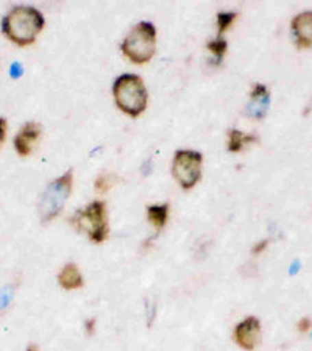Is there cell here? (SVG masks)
I'll use <instances>...</instances> for the list:
<instances>
[{"label": "cell", "mask_w": 312, "mask_h": 351, "mask_svg": "<svg viewBox=\"0 0 312 351\" xmlns=\"http://www.w3.org/2000/svg\"><path fill=\"white\" fill-rule=\"evenodd\" d=\"M203 156L200 152L178 150L173 156L172 175L184 191L195 188L202 178Z\"/></svg>", "instance_id": "obj_6"}, {"label": "cell", "mask_w": 312, "mask_h": 351, "mask_svg": "<svg viewBox=\"0 0 312 351\" xmlns=\"http://www.w3.org/2000/svg\"><path fill=\"white\" fill-rule=\"evenodd\" d=\"M5 133H7V121L0 117V145H2L5 139Z\"/></svg>", "instance_id": "obj_20"}, {"label": "cell", "mask_w": 312, "mask_h": 351, "mask_svg": "<svg viewBox=\"0 0 312 351\" xmlns=\"http://www.w3.org/2000/svg\"><path fill=\"white\" fill-rule=\"evenodd\" d=\"M147 219L156 231H161L169 220V205H152L147 208Z\"/></svg>", "instance_id": "obj_12"}, {"label": "cell", "mask_w": 312, "mask_h": 351, "mask_svg": "<svg viewBox=\"0 0 312 351\" xmlns=\"http://www.w3.org/2000/svg\"><path fill=\"white\" fill-rule=\"evenodd\" d=\"M256 141H258L256 136L242 133V132H239V130H230L228 150L232 152V154H237V152H241L243 149V147L256 143Z\"/></svg>", "instance_id": "obj_13"}, {"label": "cell", "mask_w": 312, "mask_h": 351, "mask_svg": "<svg viewBox=\"0 0 312 351\" xmlns=\"http://www.w3.org/2000/svg\"><path fill=\"white\" fill-rule=\"evenodd\" d=\"M11 297H13V291L10 287L0 289V311H3L8 306Z\"/></svg>", "instance_id": "obj_17"}, {"label": "cell", "mask_w": 312, "mask_h": 351, "mask_svg": "<svg viewBox=\"0 0 312 351\" xmlns=\"http://www.w3.org/2000/svg\"><path fill=\"white\" fill-rule=\"evenodd\" d=\"M45 19L41 11L21 5L10 11L2 21V32L11 43L19 47H25L36 41L39 33L43 32Z\"/></svg>", "instance_id": "obj_1"}, {"label": "cell", "mask_w": 312, "mask_h": 351, "mask_svg": "<svg viewBox=\"0 0 312 351\" xmlns=\"http://www.w3.org/2000/svg\"><path fill=\"white\" fill-rule=\"evenodd\" d=\"M206 47L213 55L214 63L220 64V63H222L225 53H226V49H228V43H226L222 36H219L217 39H213V41H209Z\"/></svg>", "instance_id": "obj_14"}, {"label": "cell", "mask_w": 312, "mask_h": 351, "mask_svg": "<svg viewBox=\"0 0 312 351\" xmlns=\"http://www.w3.org/2000/svg\"><path fill=\"white\" fill-rule=\"evenodd\" d=\"M292 35L298 49L312 47V11H303L292 19Z\"/></svg>", "instance_id": "obj_8"}, {"label": "cell", "mask_w": 312, "mask_h": 351, "mask_svg": "<svg viewBox=\"0 0 312 351\" xmlns=\"http://www.w3.org/2000/svg\"><path fill=\"white\" fill-rule=\"evenodd\" d=\"M71 223L78 231L86 233L89 241L94 243H101L108 239L110 226H108L106 205L101 200L91 202L86 208L80 209L73 214Z\"/></svg>", "instance_id": "obj_4"}, {"label": "cell", "mask_w": 312, "mask_h": 351, "mask_svg": "<svg viewBox=\"0 0 312 351\" xmlns=\"http://www.w3.org/2000/svg\"><path fill=\"white\" fill-rule=\"evenodd\" d=\"M116 175L115 173H101L99 175L97 178H95V189H97V192H100V194H104V192H108L110 191L112 186L116 184Z\"/></svg>", "instance_id": "obj_15"}, {"label": "cell", "mask_w": 312, "mask_h": 351, "mask_svg": "<svg viewBox=\"0 0 312 351\" xmlns=\"http://www.w3.org/2000/svg\"><path fill=\"white\" fill-rule=\"evenodd\" d=\"M156 47V28L152 22H139L121 44L122 53L134 64H145L153 58Z\"/></svg>", "instance_id": "obj_3"}, {"label": "cell", "mask_w": 312, "mask_h": 351, "mask_svg": "<svg viewBox=\"0 0 312 351\" xmlns=\"http://www.w3.org/2000/svg\"><path fill=\"white\" fill-rule=\"evenodd\" d=\"M73 184L72 171L62 173L60 178L53 180L47 188L44 189L41 198L38 203L39 219L43 223L52 222L55 217H58L62 208L66 205V200L71 197Z\"/></svg>", "instance_id": "obj_5"}, {"label": "cell", "mask_w": 312, "mask_h": 351, "mask_svg": "<svg viewBox=\"0 0 312 351\" xmlns=\"http://www.w3.org/2000/svg\"><path fill=\"white\" fill-rule=\"evenodd\" d=\"M84 328H86V331H88L89 336H93L94 331H95V320L94 319H89L86 322V326H84Z\"/></svg>", "instance_id": "obj_21"}, {"label": "cell", "mask_w": 312, "mask_h": 351, "mask_svg": "<svg viewBox=\"0 0 312 351\" xmlns=\"http://www.w3.org/2000/svg\"><path fill=\"white\" fill-rule=\"evenodd\" d=\"M43 128L38 122H27L21 132L16 134L14 147L21 156H28L38 144Z\"/></svg>", "instance_id": "obj_9"}, {"label": "cell", "mask_w": 312, "mask_h": 351, "mask_svg": "<svg viewBox=\"0 0 312 351\" xmlns=\"http://www.w3.org/2000/svg\"><path fill=\"white\" fill-rule=\"evenodd\" d=\"M27 351H39V348H38V345L32 343V345H28V347H27Z\"/></svg>", "instance_id": "obj_22"}, {"label": "cell", "mask_w": 312, "mask_h": 351, "mask_svg": "<svg viewBox=\"0 0 312 351\" xmlns=\"http://www.w3.org/2000/svg\"><path fill=\"white\" fill-rule=\"evenodd\" d=\"M267 247H269V241H267V239L261 241V242H258L256 245H254V247L252 248V254H253V256H258V254L263 253Z\"/></svg>", "instance_id": "obj_19"}, {"label": "cell", "mask_w": 312, "mask_h": 351, "mask_svg": "<svg viewBox=\"0 0 312 351\" xmlns=\"http://www.w3.org/2000/svg\"><path fill=\"white\" fill-rule=\"evenodd\" d=\"M311 328H312V322H311L309 317H303V319L297 324V330H298V332H302V334L308 332Z\"/></svg>", "instance_id": "obj_18"}, {"label": "cell", "mask_w": 312, "mask_h": 351, "mask_svg": "<svg viewBox=\"0 0 312 351\" xmlns=\"http://www.w3.org/2000/svg\"><path fill=\"white\" fill-rule=\"evenodd\" d=\"M112 95H115L119 110L132 117L141 116L147 108L149 95H147L145 84L143 78L134 73H123L119 77L112 86Z\"/></svg>", "instance_id": "obj_2"}, {"label": "cell", "mask_w": 312, "mask_h": 351, "mask_svg": "<svg viewBox=\"0 0 312 351\" xmlns=\"http://www.w3.org/2000/svg\"><path fill=\"white\" fill-rule=\"evenodd\" d=\"M232 339L242 350L253 351L259 345L261 341V322L256 317L250 315L247 319L236 325L232 331Z\"/></svg>", "instance_id": "obj_7"}, {"label": "cell", "mask_w": 312, "mask_h": 351, "mask_svg": "<svg viewBox=\"0 0 312 351\" xmlns=\"http://www.w3.org/2000/svg\"><path fill=\"white\" fill-rule=\"evenodd\" d=\"M270 106V93L265 84H254L247 105V114L252 119H263Z\"/></svg>", "instance_id": "obj_10"}, {"label": "cell", "mask_w": 312, "mask_h": 351, "mask_svg": "<svg viewBox=\"0 0 312 351\" xmlns=\"http://www.w3.org/2000/svg\"><path fill=\"white\" fill-rule=\"evenodd\" d=\"M58 285L64 289V291H77V289L83 287V275L77 264L69 263L60 270Z\"/></svg>", "instance_id": "obj_11"}, {"label": "cell", "mask_w": 312, "mask_h": 351, "mask_svg": "<svg viewBox=\"0 0 312 351\" xmlns=\"http://www.w3.org/2000/svg\"><path fill=\"white\" fill-rule=\"evenodd\" d=\"M237 14L235 11H220L217 14V28H219V33L222 35L225 33L228 28L232 25V22L236 21Z\"/></svg>", "instance_id": "obj_16"}]
</instances>
